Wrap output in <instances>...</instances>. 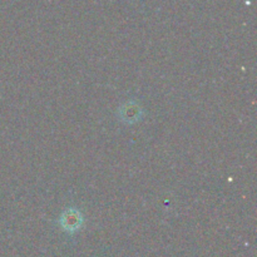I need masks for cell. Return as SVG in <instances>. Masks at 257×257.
Returning <instances> with one entry per match:
<instances>
[{"label":"cell","mask_w":257,"mask_h":257,"mask_svg":"<svg viewBox=\"0 0 257 257\" xmlns=\"http://www.w3.org/2000/svg\"><path fill=\"white\" fill-rule=\"evenodd\" d=\"M117 118L123 124H136L141 122L145 117V109L141 105V103L136 99H128L127 102L123 103L117 109Z\"/></svg>","instance_id":"cell-1"},{"label":"cell","mask_w":257,"mask_h":257,"mask_svg":"<svg viewBox=\"0 0 257 257\" xmlns=\"http://www.w3.org/2000/svg\"><path fill=\"white\" fill-rule=\"evenodd\" d=\"M58 225L64 232L73 235L78 232L84 225V216L77 207H68L60 213L58 218Z\"/></svg>","instance_id":"cell-2"}]
</instances>
